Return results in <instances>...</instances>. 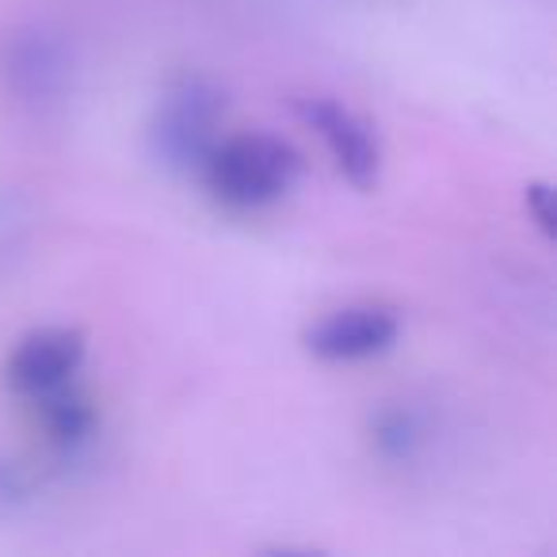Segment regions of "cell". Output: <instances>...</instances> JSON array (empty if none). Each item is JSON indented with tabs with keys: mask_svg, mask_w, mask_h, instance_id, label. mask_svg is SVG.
<instances>
[{
	"mask_svg": "<svg viewBox=\"0 0 557 557\" xmlns=\"http://www.w3.org/2000/svg\"><path fill=\"white\" fill-rule=\"evenodd\" d=\"M401 336V318L389 306H344L306 329V348L325 363H359L389 351Z\"/></svg>",
	"mask_w": 557,
	"mask_h": 557,
	"instance_id": "5b68a950",
	"label": "cell"
},
{
	"mask_svg": "<svg viewBox=\"0 0 557 557\" xmlns=\"http://www.w3.org/2000/svg\"><path fill=\"white\" fill-rule=\"evenodd\" d=\"M85 363V333L77 329H39V333L24 336L20 348L9 356V386L16 394L39 397L54 394L62 386H73V374Z\"/></svg>",
	"mask_w": 557,
	"mask_h": 557,
	"instance_id": "8992f818",
	"label": "cell"
},
{
	"mask_svg": "<svg viewBox=\"0 0 557 557\" xmlns=\"http://www.w3.org/2000/svg\"><path fill=\"white\" fill-rule=\"evenodd\" d=\"M527 207L534 214V225L549 237L554 233V191L546 184H531L527 187Z\"/></svg>",
	"mask_w": 557,
	"mask_h": 557,
	"instance_id": "ba28073f",
	"label": "cell"
},
{
	"mask_svg": "<svg viewBox=\"0 0 557 557\" xmlns=\"http://www.w3.org/2000/svg\"><path fill=\"white\" fill-rule=\"evenodd\" d=\"M0 85L12 103L35 111H54L73 88V50L62 32L47 24H20L0 39Z\"/></svg>",
	"mask_w": 557,
	"mask_h": 557,
	"instance_id": "7a4b0ae2",
	"label": "cell"
},
{
	"mask_svg": "<svg viewBox=\"0 0 557 557\" xmlns=\"http://www.w3.org/2000/svg\"><path fill=\"white\" fill-rule=\"evenodd\" d=\"M39 412H42V424H47V435L58 443V447H81L88 435L96 432V409L77 394L73 386H62L54 394L39 397Z\"/></svg>",
	"mask_w": 557,
	"mask_h": 557,
	"instance_id": "52a82bcc",
	"label": "cell"
},
{
	"mask_svg": "<svg viewBox=\"0 0 557 557\" xmlns=\"http://www.w3.org/2000/svg\"><path fill=\"white\" fill-rule=\"evenodd\" d=\"M225 100L210 81L187 77L164 92L153 119V153L169 169H202L210 149L218 146V119Z\"/></svg>",
	"mask_w": 557,
	"mask_h": 557,
	"instance_id": "3957f363",
	"label": "cell"
},
{
	"mask_svg": "<svg viewBox=\"0 0 557 557\" xmlns=\"http://www.w3.org/2000/svg\"><path fill=\"white\" fill-rule=\"evenodd\" d=\"M295 111L321 141H325L329 157L333 164L341 169V176L356 187H374L379 180V169H382V149H379V138L374 131L356 115L348 111L344 103L329 100V96H306V100H295Z\"/></svg>",
	"mask_w": 557,
	"mask_h": 557,
	"instance_id": "277c9868",
	"label": "cell"
},
{
	"mask_svg": "<svg viewBox=\"0 0 557 557\" xmlns=\"http://www.w3.org/2000/svg\"><path fill=\"white\" fill-rule=\"evenodd\" d=\"M298 169L302 157L290 141L275 134H237V138H218L199 172L222 207L263 210L295 187Z\"/></svg>",
	"mask_w": 557,
	"mask_h": 557,
	"instance_id": "6da1fadb",
	"label": "cell"
}]
</instances>
